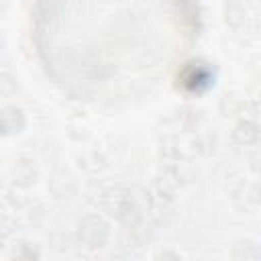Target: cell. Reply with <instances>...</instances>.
I'll list each match as a JSON object with an SVG mask.
<instances>
[{"label": "cell", "mask_w": 261, "mask_h": 261, "mask_svg": "<svg viewBox=\"0 0 261 261\" xmlns=\"http://www.w3.org/2000/svg\"><path fill=\"white\" fill-rule=\"evenodd\" d=\"M177 120H179V126L184 130H196L200 126V122H202V112L196 110V108H184L179 112Z\"/></svg>", "instance_id": "cell-12"}, {"label": "cell", "mask_w": 261, "mask_h": 261, "mask_svg": "<svg viewBox=\"0 0 261 261\" xmlns=\"http://www.w3.org/2000/svg\"><path fill=\"white\" fill-rule=\"evenodd\" d=\"M27 120H24V114L20 108L16 106H6V108H0V135L8 137V135H16L24 128Z\"/></svg>", "instance_id": "cell-4"}, {"label": "cell", "mask_w": 261, "mask_h": 261, "mask_svg": "<svg viewBox=\"0 0 261 261\" xmlns=\"http://www.w3.org/2000/svg\"><path fill=\"white\" fill-rule=\"evenodd\" d=\"M208 82H210V71L200 63H190L181 73V84L192 92L206 88Z\"/></svg>", "instance_id": "cell-7"}, {"label": "cell", "mask_w": 261, "mask_h": 261, "mask_svg": "<svg viewBox=\"0 0 261 261\" xmlns=\"http://www.w3.org/2000/svg\"><path fill=\"white\" fill-rule=\"evenodd\" d=\"M108 237H110V226L98 214H88L77 222V241L88 251L102 249L108 243Z\"/></svg>", "instance_id": "cell-1"}, {"label": "cell", "mask_w": 261, "mask_h": 261, "mask_svg": "<svg viewBox=\"0 0 261 261\" xmlns=\"http://www.w3.org/2000/svg\"><path fill=\"white\" fill-rule=\"evenodd\" d=\"M14 232V222L6 216V214H0V245H4Z\"/></svg>", "instance_id": "cell-14"}, {"label": "cell", "mask_w": 261, "mask_h": 261, "mask_svg": "<svg viewBox=\"0 0 261 261\" xmlns=\"http://www.w3.org/2000/svg\"><path fill=\"white\" fill-rule=\"evenodd\" d=\"M14 92H16V80H14V75L2 71L0 73V94L2 96H10Z\"/></svg>", "instance_id": "cell-13"}, {"label": "cell", "mask_w": 261, "mask_h": 261, "mask_svg": "<svg viewBox=\"0 0 261 261\" xmlns=\"http://www.w3.org/2000/svg\"><path fill=\"white\" fill-rule=\"evenodd\" d=\"M49 190L55 198H71L77 192V179L69 169H55L49 177Z\"/></svg>", "instance_id": "cell-2"}, {"label": "cell", "mask_w": 261, "mask_h": 261, "mask_svg": "<svg viewBox=\"0 0 261 261\" xmlns=\"http://www.w3.org/2000/svg\"><path fill=\"white\" fill-rule=\"evenodd\" d=\"M234 204L243 210V212H255L259 208V186L255 181H247L243 184L234 194H232Z\"/></svg>", "instance_id": "cell-6"}, {"label": "cell", "mask_w": 261, "mask_h": 261, "mask_svg": "<svg viewBox=\"0 0 261 261\" xmlns=\"http://www.w3.org/2000/svg\"><path fill=\"white\" fill-rule=\"evenodd\" d=\"M155 257H157V259H179V255L173 253V251H161V253H157Z\"/></svg>", "instance_id": "cell-15"}, {"label": "cell", "mask_w": 261, "mask_h": 261, "mask_svg": "<svg viewBox=\"0 0 261 261\" xmlns=\"http://www.w3.org/2000/svg\"><path fill=\"white\" fill-rule=\"evenodd\" d=\"M77 165H80L86 173L96 175V173H100L102 169H106V159H104L102 153H98V151H88V153H82V155L77 157Z\"/></svg>", "instance_id": "cell-9"}, {"label": "cell", "mask_w": 261, "mask_h": 261, "mask_svg": "<svg viewBox=\"0 0 261 261\" xmlns=\"http://www.w3.org/2000/svg\"><path fill=\"white\" fill-rule=\"evenodd\" d=\"M259 137H261V130H259V124L251 118H243L241 122L234 124L232 128V141L241 147H251V145H257L259 143Z\"/></svg>", "instance_id": "cell-5"}, {"label": "cell", "mask_w": 261, "mask_h": 261, "mask_svg": "<svg viewBox=\"0 0 261 261\" xmlns=\"http://www.w3.org/2000/svg\"><path fill=\"white\" fill-rule=\"evenodd\" d=\"M216 149V135L214 133H198L194 139V151L200 155H210Z\"/></svg>", "instance_id": "cell-11"}, {"label": "cell", "mask_w": 261, "mask_h": 261, "mask_svg": "<svg viewBox=\"0 0 261 261\" xmlns=\"http://www.w3.org/2000/svg\"><path fill=\"white\" fill-rule=\"evenodd\" d=\"M224 16H226V22L230 27H243L245 20H247V8L239 2V0H228L226 2V8H224Z\"/></svg>", "instance_id": "cell-10"}, {"label": "cell", "mask_w": 261, "mask_h": 261, "mask_svg": "<svg viewBox=\"0 0 261 261\" xmlns=\"http://www.w3.org/2000/svg\"><path fill=\"white\" fill-rule=\"evenodd\" d=\"M232 259H237V261H259V259H261L259 245H257L253 239L239 241V243L232 247Z\"/></svg>", "instance_id": "cell-8"}, {"label": "cell", "mask_w": 261, "mask_h": 261, "mask_svg": "<svg viewBox=\"0 0 261 261\" xmlns=\"http://www.w3.org/2000/svg\"><path fill=\"white\" fill-rule=\"evenodd\" d=\"M39 179V167L31 157H18L12 165V181L18 188H31Z\"/></svg>", "instance_id": "cell-3"}, {"label": "cell", "mask_w": 261, "mask_h": 261, "mask_svg": "<svg viewBox=\"0 0 261 261\" xmlns=\"http://www.w3.org/2000/svg\"><path fill=\"white\" fill-rule=\"evenodd\" d=\"M8 4H10V0H0V10H4Z\"/></svg>", "instance_id": "cell-16"}]
</instances>
